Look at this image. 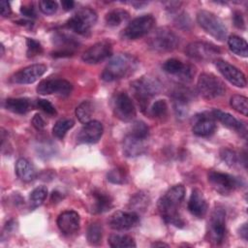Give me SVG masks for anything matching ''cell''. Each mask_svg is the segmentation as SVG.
<instances>
[{
    "mask_svg": "<svg viewBox=\"0 0 248 248\" xmlns=\"http://www.w3.org/2000/svg\"><path fill=\"white\" fill-rule=\"evenodd\" d=\"M185 196V188L177 184L170 188L158 201V210L162 219L177 228L184 226V220L178 212V206Z\"/></svg>",
    "mask_w": 248,
    "mask_h": 248,
    "instance_id": "6da1fadb",
    "label": "cell"
},
{
    "mask_svg": "<svg viewBox=\"0 0 248 248\" xmlns=\"http://www.w3.org/2000/svg\"><path fill=\"white\" fill-rule=\"evenodd\" d=\"M139 66L138 59L129 53H119L111 57L102 73V79L114 81L133 75Z\"/></svg>",
    "mask_w": 248,
    "mask_h": 248,
    "instance_id": "7a4b0ae2",
    "label": "cell"
},
{
    "mask_svg": "<svg viewBox=\"0 0 248 248\" xmlns=\"http://www.w3.org/2000/svg\"><path fill=\"white\" fill-rule=\"evenodd\" d=\"M161 82L154 77L144 76L131 82V89L135 98L144 108L148 101L161 91Z\"/></svg>",
    "mask_w": 248,
    "mask_h": 248,
    "instance_id": "3957f363",
    "label": "cell"
},
{
    "mask_svg": "<svg viewBox=\"0 0 248 248\" xmlns=\"http://www.w3.org/2000/svg\"><path fill=\"white\" fill-rule=\"evenodd\" d=\"M197 21L199 25L213 38L218 41H224L227 37V27L224 22L211 12L200 11L197 15Z\"/></svg>",
    "mask_w": 248,
    "mask_h": 248,
    "instance_id": "277c9868",
    "label": "cell"
},
{
    "mask_svg": "<svg viewBox=\"0 0 248 248\" xmlns=\"http://www.w3.org/2000/svg\"><path fill=\"white\" fill-rule=\"evenodd\" d=\"M178 44V36L166 27L157 29L148 40L149 47L157 52L171 51L176 48Z\"/></svg>",
    "mask_w": 248,
    "mask_h": 248,
    "instance_id": "5b68a950",
    "label": "cell"
},
{
    "mask_svg": "<svg viewBox=\"0 0 248 248\" xmlns=\"http://www.w3.org/2000/svg\"><path fill=\"white\" fill-rule=\"evenodd\" d=\"M97 21V14L90 8H81L66 22V26L80 35H86Z\"/></svg>",
    "mask_w": 248,
    "mask_h": 248,
    "instance_id": "8992f818",
    "label": "cell"
},
{
    "mask_svg": "<svg viewBox=\"0 0 248 248\" xmlns=\"http://www.w3.org/2000/svg\"><path fill=\"white\" fill-rule=\"evenodd\" d=\"M197 87L202 96L209 100L221 97L226 92L224 82L216 76L207 73H203L199 77Z\"/></svg>",
    "mask_w": 248,
    "mask_h": 248,
    "instance_id": "52a82bcc",
    "label": "cell"
},
{
    "mask_svg": "<svg viewBox=\"0 0 248 248\" xmlns=\"http://www.w3.org/2000/svg\"><path fill=\"white\" fill-rule=\"evenodd\" d=\"M208 182L211 184L213 189L221 195H228L235 189L241 187V179L229 173L211 170L207 175Z\"/></svg>",
    "mask_w": 248,
    "mask_h": 248,
    "instance_id": "ba28073f",
    "label": "cell"
},
{
    "mask_svg": "<svg viewBox=\"0 0 248 248\" xmlns=\"http://www.w3.org/2000/svg\"><path fill=\"white\" fill-rule=\"evenodd\" d=\"M188 57L197 61H211L221 53L220 48L213 44L206 42H193L185 47Z\"/></svg>",
    "mask_w": 248,
    "mask_h": 248,
    "instance_id": "9c48e42d",
    "label": "cell"
},
{
    "mask_svg": "<svg viewBox=\"0 0 248 248\" xmlns=\"http://www.w3.org/2000/svg\"><path fill=\"white\" fill-rule=\"evenodd\" d=\"M155 19L151 15H143L133 19L123 30V37L135 40L147 34L153 27Z\"/></svg>",
    "mask_w": 248,
    "mask_h": 248,
    "instance_id": "30bf717a",
    "label": "cell"
},
{
    "mask_svg": "<svg viewBox=\"0 0 248 248\" xmlns=\"http://www.w3.org/2000/svg\"><path fill=\"white\" fill-rule=\"evenodd\" d=\"M209 234L211 239L219 244L226 234V211L222 206H216L209 218Z\"/></svg>",
    "mask_w": 248,
    "mask_h": 248,
    "instance_id": "8fae6325",
    "label": "cell"
},
{
    "mask_svg": "<svg viewBox=\"0 0 248 248\" xmlns=\"http://www.w3.org/2000/svg\"><path fill=\"white\" fill-rule=\"evenodd\" d=\"M112 109L114 115L124 122L132 121L136 116L134 103L128 94L124 92H120L115 96L112 102Z\"/></svg>",
    "mask_w": 248,
    "mask_h": 248,
    "instance_id": "7c38bea8",
    "label": "cell"
},
{
    "mask_svg": "<svg viewBox=\"0 0 248 248\" xmlns=\"http://www.w3.org/2000/svg\"><path fill=\"white\" fill-rule=\"evenodd\" d=\"M72 83L61 78L45 79L37 86V92L41 95L57 94L60 96H68L72 92Z\"/></svg>",
    "mask_w": 248,
    "mask_h": 248,
    "instance_id": "4fadbf2b",
    "label": "cell"
},
{
    "mask_svg": "<svg viewBox=\"0 0 248 248\" xmlns=\"http://www.w3.org/2000/svg\"><path fill=\"white\" fill-rule=\"evenodd\" d=\"M111 53V44L108 41H101L87 48L83 52L81 58L87 64H97L109 57Z\"/></svg>",
    "mask_w": 248,
    "mask_h": 248,
    "instance_id": "5bb4252c",
    "label": "cell"
},
{
    "mask_svg": "<svg viewBox=\"0 0 248 248\" xmlns=\"http://www.w3.org/2000/svg\"><path fill=\"white\" fill-rule=\"evenodd\" d=\"M215 66L222 76L232 85L236 87H245L246 78L239 69L222 59H216Z\"/></svg>",
    "mask_w": 248,
    "mask_h": 248,
    "instance_id": "9a60e30c",
    "label": "cell"
},
{
    "mask_svg": "<svg viewBox=\"0 0 248 248\" xmlns=\"http://www.w3.org/2000/svg\"><path fill=\"white\" fill-rule=\"evenodd\" d=\"M140 222V216L134 211H116L110 215L108 225L116 231L129 230L134 228Z\"/></svg>",
    "mask_w": 248,
    "mask_h": 248,
    "instance_id": "2e32d148",
    "label": "cell"
},
{
    "mask_svg": "<svg viewBox=\"0 0 248 248\" xmlns=\"http://www.w3.org/2000/svg\"><path fill=\"white\" fill-rule=\"evenodd\" d=\"M46 72V65L33 64L16 72L12 77V80L17 84L33 83L36 80H38Z\"/></svg>",
    "mask_w": 248,
    "mask_h": 248,
    "instance_id": "e0dca14e",
    "label": "cell"
},
{
    "mask_svg": "<svg viewBox=\"0 0 248 248\" xmlns=\"http://www.w3.org/2000/svg\"><path fill=\"white\" fill-rule=\"evenodd\" d=\"M216 130V124L211 112H202L196 114L193 118L192 131L200 137L212 135Z\"/></svg>",
    "mask_w": 248,
    "mask_h": 248,
    "instance_id": "ac0fdd59",
    "label": "cell"
},
{
    "mask_svg": "<svg viewBox=\"0 0 248 248\" xmlns=\"http://www.w3.org/2000/svg\"><path fill=\"white\" fill-rule=\"evenodd\" d=\"M104 132V128L101 122L91 120L85 123L79 130L77 136V141L78 143H95L97 142Z\"/></svg>",
    "mask_w": 248,
    "mask_h": 248,
    "instance_id": "d6986e66",
    "label": "cell"
},
{
    "mask_svg": "<svg viewBox=\"0 0 248 248\" xmlns=\"http://www.w3.org/2000/svg\"><path fill=\"white\" fill-rule=\"evenodd\" d=\"M53 42L56 46V49L51 54L54 57L71 56L78 47V41H76L75 38L66 34H57L54 37Z\"/></svg>",
    "mask_w": 248,
    "mask_h": 248,
    "instance_id": "ffe728a7",
    "label": "cell"
},
{
    "mask_svg": "<svg viewBox=\"0 0 248 248\" xmlns=\"http://www.w3.org/2000/svg\"><path fill=\"white\" fill-rule=\"evenodd\" d=\"M79 215L74 210L62 212L57 218V226L62 233L71 235L77 232L79 229Z\"/></svg>",
    "mask_w": 248,
    "mask_h": 248,
    "instance_id": "44dd1931",
    "label": "cell"
},
{
    "mask_svg": "<svg viewBox=\"0 0 248 248\" xmlns=\"http://www.w3.org/2000/svg\"><path fill=\"white\" fill-rule=\"evenodd\" d=\"M122 150L127 157H137L143 154L146 150L145 140L136 138L127 134L122 141Z\"/></svg>",
    "mask_w": 248,
    "mask_h": 248,
    "instance_id": "7402d4cb",
    "label": "cell"
},
{
    "mask_svg": "<svg viewBox=\"0 0 248 248\" xmlns=\"http://www.w3.org/2000/svg\"><path fill=\"white\" fill-rule=\"evenodd\" d=\"M188 209L191 214L198 218H202L206 214L207 202L202 192L199 189L192 191L188 202Z\"/></svg>",
    "mask_w": 248,
    "mask_h": 248,
    "instance_id": "603a6c76",
    "label": "cell"
},
{
    "mask_svg": "<svg viewBox=\"0 0 248 248\" xmlns=\"http://www.w3.org/2000/svg\"><path fill=\"white\" fill-rule=\"evenodd\" d=\"M112 206V199L105 192L96 190L91 193L90 211L93 213H103L109 210Z\"/></svg>",
    "mask_w": 248,
    "mask_h": 248,
    "instance_id": "cb8c5ba5",
    "label": "cell"
},
{
    "mask_svg": "<svg viewBox=\"0 0 248 248\" xmlns=\"http://www.w3.org/2000/svg\"><path fill=\"white\" fill-rule=\"evenodd\" d=\"M214 119L219 120L223 125H225L226 127L235 130L239 133L242 134H246V126L242 121L237 120L235 117H233L232 114L222 111L220 109H213L211 111Z\"/></svg>",
    "mask_w": 248,
    "mask_h": 248,
    "instance_id": "d4e9b609",
    "label": "cell"
},
{
    "mask_svg": "<svg viewBox=\"0 0 248 248\" xmlns=\"http://www.w3.org/2000/svg\"><path fill=\"white\" fill-rule=\"evenodd\" d=\"M16 173L24 182H30L36 177L34 167L24 158H19L16 163Z\"/></svg>",
    "mask_w": 248,
    "mask_h": 248,
    "instance_id": "484cf974",
    "label": "cell"
},
{
    "mask_svg": "<svg viewBox=\"0 0 248 248\" xmlns=\"http://www.w3.org/2000/svg\"><path fill=\"white\" fill-rule=\"evenodd\" d=\"M5 108L14 113L23 114L30 109V102L25 98H9L5 101Z\"/></svg>",
    "mask_w": 248,
    "mask_h": 248,
    "instance_id": "4316f807",
    "label": "cell"
},
{
    "mask_svg": "<svg viewBox=\"0 0 248 248\" xmlns=\"http://www.w3.org/2000/svg\"><path fill=\"white\" fill-rule=\"evenodd\" d=\"M228 46L231 51L234 54L241 57L248 56V46L244 39L236 35H232L228 39Z\"/></svg>",
    "mask_w": 248,
    "mask_h": 248,
    "instance_id": "83f0119b",
    "label": "cell"
},
{
    "mask_svg": "<svg viewBox=\"0 0 248 248\" xmlns=\"http://www.w3.org/2000/svg\"><path fill=\"white\" fill-rule=\"evenodd\" d=\"M108 243L113 248H132L136 247L134 238L127 234H111L108 239Z\"/></svg>",
    "mask_w": 248,
    "mask_h": 248,
    "instance_id": "f1b7e54d",
    "label": "cell"
},
{
    "mask_svg": "<svg viewBox=\"0 0 248 248\" xmlns=\"http://www.w3.org/2000/svg\"><path fill=\"white\" fill-rule=\"evenodd\" d=\"M94 111V106L90 101H83L76 108V116L79 122L85 124L91 121V116Z\"/></svg>",
    "mask_w": 248,
    "mask_h": 248,
    "instance_id": "f546056e",
    "label": "cell"
},
{
    "mask_svg": "<svg viewBox=\"0 0 248 248\" xmlns=\"http://www.w3.org/2000/svg\"><path fill=\"white\" fill-rule=\"evenodd\" d=\"M128 18H129V14L126 11L121 9L112 10L108 12L105 16L106 23L108 26H118L123 21H126Z\"/></svg>",
    "mask_w": 248,
    "mask_h": 248,
    "instance_id": "4dcf8cb0",
    "label": "cell"
},
{
    "mask_svg": "<svg viewBox=\"0 0 248 248\" xmlns=\"http://www.w3.org/2000/svg\"><path fill=\"white\" fill-rule=\"evenodd\" d=\"M74 124H75L74 121L70 118H62V119L58 120L52 128L53 136L60 140L63 139L65 137V135L67 134V132L73 128Z\"/></svg>",
    "mask_w": 248,
    "mask_h": 248,
    "instance_id": "1f68e13d",
    "label": "cell"
},
{
    "mask_svg": "<svg viewBox=\"0 0 248 248\" xmlns=\"http://www.w3.org/2000/svg\"><path fill=\"white\" fill-rule=\"evenodd\" d=\"M47 196V189L46 186H39L35 188L29 195L30 207L32 209L40 206Z\"/></svg>",
    "mask_w": 248,
    "mask_h": 248,
    "instance_id": "d6a6232c",
    "label": "cell"
},
{
    "mask_svg": "<svg viewBox=\"0 0 248 248\" xmlns=\"http://www.w3.org/2000/svg\"><path fill=\"white\" fill-rule=\"evenodd\" d=\"M87 240L92 245H97L101 242L103 236V229L102 226L98 223H92L88 226L87 229Z\"/></svg>",
    "mask_w": 248,
    "mask_h": 248,
    "instance_id": "836d02e7",
    "label": "cell"
},
{
    "mask_svg": "<svg viewBox=\"0 0 248 248\" xmlns=\"http://www.w3.org/2000/svg\"><path fill=\"white\" fill-rule=\"evenodd\" d=\"M230 104L232 108L237 112L247 115L248 113V99L242 95H233L231 97Z\"/></svg>",
    "mask_w": 248,
    "mask_h": 248,
    "instance_id": "e575fe53",
    "label": "cell"
},
{
    "mask_svg": "<svg viewBox=\"0 0 248 248\" xmlns=\"http://www.w3.org/2000/svg\"><path fill=\"white\" fill-rule=\"evenodd\" d=\"M128 134L139 138V139H142V140H146L148 135H149V128L148 126L143 122V121H135L130 128V131L128 132Z\"/></svg>",
    "mask_w": 248,
    "mask_h": 248,
    "instance_id": "d590c367",
    "label": "cell"
},
{
    "mask_svg": "<svg viewBox=\"0 0 248 248\" xmlns=\"http://www.w3.org/2000/svg\"><path fill=\"white\" fill-rule=\"evenodd\" d=\"M184 67H185V64L182 63L180 60L175 59V58L168 59L163 64V70L166 73H168L170 75H174V76H177V77L181 74Z\"/></svg>",
    "mask_w": 248,
    "mask_h": 248,
    "instance_id": "8d00e7d4",
    "label": "cell"
},
{
    "mask_svg": "<svg viewBox=\"0 0 248 248\" xmlns=\"http://www.w3.org/2000/svg\"><path fill=\"white\" fill-rule=\"evenodd\" d=\"M107 178L113 184H124L127 181V173L123 168H115L108 172Z\"/></svg>",
    "mask_w": 248,
    "mask_h": 248,
    "instance_id": "74e56055",
    "label": "cell"
},
{
    "mask_svg": "<svg viewBox=\"0 0 248 248\" xmlns=\"http://www.w3.org/2000/svg\"><path fill=\"white\" fill-rule=\"evenodd\" d=\"M220 156L222 160L230 167H235L236 165L240 164V156L234 151L230 148H223L220 151Z\"/></svg>",
    "mask_w": 248,
    "mask_h": 248,
    "instance_id": "f35d334b",
    "label": "cell"
},
{
    "mask_svg": "<svg viewBox=\"0 0 248 248\" xmlns=\"http://www.w3.org/2000/svg\"><path fill=\"white\" fill-rule=\"evenodd\" d=\"M193 97V92L187 87H176L172 92L173 101H179L189 104Z\"/></svg>",
    "mask_w": 248,
    "mask_h": 248,
    "instance_id": "ab89813d",
    "label": "cell"
},
{
    "mask_svg": "<svg viewBox=\"0 0 248 248\" xmlns=\"http://www.w3.org/2000/svg\"><path fill=\"white\" fill-rule=\"evenodd\" d=\"M168 105L165 100H157L149 108V112L154 117H163L167 114Z\"/></svg>",
    "mask_w": 248,
    "mask_h": 248,
    "instance_id": "60d3db41",
    "label": "cell"
},
{
    "mask_svg": "<svg viewBox=\"0 0 248 248\" xmlns=\"http://www.w3.org/2000/svg\"><path fill=\"white\" fill-rule=\"evenodd\" d=\"M148 204V198L143 193H138L130 202V205L134 210L141 211L144 210Z\"/></svg>",
    "mask_w": 248,
    "mask_h": 248,
    "instance_id": "b9f144b4",
    "label": "cell"
},
{
    "mask_svg": "<svg viewBox=\"0 0 248 248\" xmlns=\"http://www.w3.org/2000/svg\"><path fill=\"white\" fill-rule=\"evenodd\" d=\"M26 46H27L26 53H27L28 57L36 56V55L40 54L43 51L41 44L38 41L34 40V39L27 38L26 39Z\"/></svg>",
    "mask_w": 248,
    "mask_h": 248,
    "instance_id": "7bdbcfd3",
    "label": "cell"
},
{
    "mask_svg": "<svg viewBox=\"0 0 248 248\" xmlns=\"http://www.w3.org/2000/svg\"><path fill=\"white\" fill-rule=\"evenodd\" d=\"M39 7L42 13L45 15H53L58 8V5L55 1H49V0H44L39 2Z\"/></svg>",
    "mask_w": 248,
    "mask_h": 248,
    "instance_id": "ee69618b",
    "label": "cell"
},
{
    "mask_svg": "<svg viewBox=\"0 0 248 248\" xmlns=\"http://www.w3.org/2000/svg\"><path fill=\"white\" fill-rule=\"evenodd\" d=\"M37 107L42 109L43 111H45L46 113L49 114V115H54L56 113V109L54 108V106L48 102L47 100H44V99H40L37 101Z\"/></svg>",
    "mask_w": 248,
    "mask_h": 248,
    "instance_id": "f6af8a7d",
    "label": "cell"
},
{
    "mask_svg": "<svg viewBox=\"0 0 248 248\" xmlns=\"http://www.w3.org/2000/svg\"><path fill=\"white\" fill-rule=\"evenodd\" d=\"M173 108H174L175 114L178 118H184L188 114V104L187 103L173 101Z\"/></svg>",
    "mask_w": 248,
    "mask_h": 248,
    "instance_id": "bcb514c9",
    "label": "cell"
},
{
    "mask_svg": "<svg viewBox=\"0 0 248 248\" xmlns=\"http://www.w3.org/2000/svg\"><path fill=\"white\" fill-rule=\"evenodd\" d=\"M175 24L182 28V29H188L189 26L191 25V20L189 18V16L185 14V13H182L181 15H179L176 19H175Z\"/></svg>",
    "mask_w": 248,
    "mask_h": 248,
    "instance_id": "7dc6e473",
    "label": "cell"
},
{
    "mask_svg": "<svg viewBox=\"0 0 248 248\" xmlns=\"http://www.w3.org/2000/svg\"><path fill=\"white\" fill-rule=\"evenodd\" d=\"M232 20L234 25L239 28V29H243L245 27V22H244V18L243 16L240 12H234L233 16H232Z\"/></svg>",
    "mask_w": 248,
    "mask_h": 248,
    "instance_id": "c3c4849f",
    "label": "cell"
},
{
    "mask_svg": "<svg viewBox=\"0 0 248 248\" xmlns=\"http://www.w3.org/2000/svg\"><path fill=\"white\" fill-rule=\"evenodd\" d=\"M20 13L26 16V17H29V18H35L36 17V11H35V8L32 6V5H29V6H22L20 8Z\"/></svg>",
    "mask_w": 248,
    "mask_h": 248,
    "instance_id": "681fc988",
    "label": "cell"
},
{
    "mask_svg": "<svg viewBox=\"0 0 248 248\" xmlns=\"http://www.w3.org/2000/svg\"><path fill=\"white\" fill-rule=\"evenodd\" d=\"M32 125L37 129V130H43L46 126V123H45V120L44 118L39 114H35L32 118Z\"/></svg>",
    "mask_w": 248,
    "mask_h": 248,
    "instance_id": "f907efd6",
    "label": "cell"
},
{
    "mask_svg": "<svg viewBox=\"0 0 248 248\" xmlns=\"http://www.w3.org/2000/svg\"><path fill=\"white\" fill-rule=\"evenodd\" d=\"M0 13H1V16H9L11 15L12 10H11L9 2H7V1L0 2Z\"/></svg>",
    "mask_w": 248,
    "mask_h": 248,
    "instance_id": "816d5d0a",
    "label": "cell"
},
{
    "mask_svg": "<svg viewBox=\"0 0 248 248\" xmlns=\"http://www.w3.org/2000/svg\"><path fill=\"white\" fill-rule=\"evenodd\" d=\"M61 5H62V8L65 10V11H70L74 8L75 6V2L72 1V0H63L61 2Z\"/></svg>",
    "mask_w": 248,
    "mask_h": 248,
    "instance_id": "f5cc1de1",
    "label": "cell"
},
{
    "mask_svg": "<svg viewBox=\"0 0 248 248\" xmlns=\"http://www.w3.org/2000/svg\"><path fill=\"white\" fill-rule=\"evenodd\" d=\"M239 234H240V236L246 241L247 240V234H248V232H247V224L245 223V224H243L240 228H239Z\"/></svg>",
    "mask_w": 248,
    "mask_h": 248,
    "instance_id": "db71d44e",
    "label": "cell"
},
{
    "mask_svg": "<svg viewBox=\"0 0 248 248\" xmlns=\"http://www.w3.org/2000/svg\"><path fill=\"white\" fill-rule=\"evenodd\" d=\"M130 4L135 6V8L139 9V8H141L142 6H145L147 3L146 2H130Z\"/></svg>",
    "mask_w": 248,
    "mask_h": 248,
    "instance_id": "11a10c76",
    "label": "cell"
},
{
    "mask_svg": "<svg viewBox=\"0 0 248 248\" xmlns=\"http://www.w3.org/2000/svg\"><path fill=\"white\" fill-rule=\"evenodd\" d=\"M168 247L169 245L166 244V243H163V242H155L152 244V247Z\"/></svg>",
    "mask_w": 248,
    "mask_h": 248,
    "instance_id": "9f6ffc18",
    "label": "cell"
}]
</instances>
